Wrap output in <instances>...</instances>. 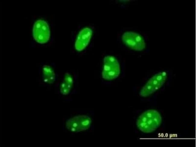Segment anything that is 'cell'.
I'll return each instance as SVG.
<instances>
[{"instance_id": "cell-1", "label": "cell", "mask_w": 196, "mask_h": 147, "mask_svg": "<svg viewBox=\"0 0 196 147\" xmlns=\"http://www.w3.org/2000/svg\"><path fill=\"white\" fill-rule=\"evenodd\" d=\"M162 122V117L159 112L155 110L149 109L144 112L138 117L136 124L141 132L150 133L156 130Z\"/></svg>"}, {"instance_id": "cell-2", "label": "cell", "mask_w": 196, "mask_h": 147, "mask_svg": "<svg viewBox=\"0 0 196 147\" xmlns=\"http://www.w3.org/2000/svg\"><path fill=\"white\" fill-rule=\"evenodd\" d=\"M167 75L165 71L159 72L154 75L141 89L139 93L140 96L147 97L154 93L164 84Z\"/></svg>"}, {"instance_id": "cell-3", "label": "cell", "mask_w": 196, "mask_h": 147, "mask_svg": "<svg viewBox=\"0 0 196 147\" xmlns=\"http://www.w3.org/2000/svg\"><path fill=\"white\" fill-rule=\"evenodd\" d=\"M120 72V66L116 58L111 56L105 57L103 60V78L107 80H112L118 77Z\"/></svg>"}, {"instance_id": "cell-4", "label": "cell", "mask_w": 196, "mask_h": 147, "mask_svg": "<svg viewBox=\"0 0 196 147\" xmlns=\"http://www.w3.org/2000/svg\"><path fill=\"white\" fill-rule=\"evenodd\" d=\"M91 118L84 115L74 116L67 120L66 123V128L73 132H79L89 129L91 124Z\"/></svg>"}, {"instance_id": "cell-5", "label": "cell", "mask_w": 196, "mask_h": 147, "mask_svg": "<svg viewBox=\"0 0 196 147\" xmlns=\"http://www.w3.org/2000/svg\"><path fill=\"white\" fill-rule=\"evenodd\" d=\"M122 40L127 47L133 50L141 51L146 46L144 40L139 34L133 32H127L122 35Z\"/></svg>"}, {"instance_id": "cell-6", "label": "cell", "mask_w": 196, "mask_h": 147, "mask_svg": "<svg viewBox=\"0 0 196 147\" xmlns=\"http://www.w3.org/2000/svg\"><path fill=\"white\" fill-rule=\"evenodd\" d=\"M33 36L35 40L41 44H44L49 40L50 32L47 23L44 20H39L35 23L33 29Z\"/></svg>"}, {"instance_id": "cell-7", "label": "cell", "mask_w": 196, "mask_h": 147, "mask_svg": "<svg viewBox=\"0 0 196 147\" xmlns=\"http://www.w3.org/2000/svg\"><path fill=\"white\" fill-rule=\"evenodd\" d=\"M92 31L90 28L86 27L79 32L76 40L75 47L78 51L84 49L88 44L91 38Z\"/></svg>"}, {"instance_id": "cell-8", "label": "cell", "mask_w": 196, "mask_h": 147, "mask_svg": "<svg viewBox=\"0 0 196 147\" xmlns=\"http://www.w3.org/2000/svg\"><path fill=\"white\" fill-rule=\"evenodd\" d=\"M74 80L72 75L69 73L65 74L60 87L61 93L63 95H68L73 87Z\"/></svg>"}, {"instance_id": "cell-9", "label": "cell", "mask_w": 196, "mask_h": 147, "mask_svg": "<svg viewBox=\"0 0 196 147\" xmlns=\"http://www.w3.org/2000/svg\"><path fill=\"white\" fill-rule=\"evenodd\" d=\"M42 77L43 81L46 84H52L55 81L56 76L53 69L49 66L44 65L42 69Z\"/></svg>"}]
</instances>
